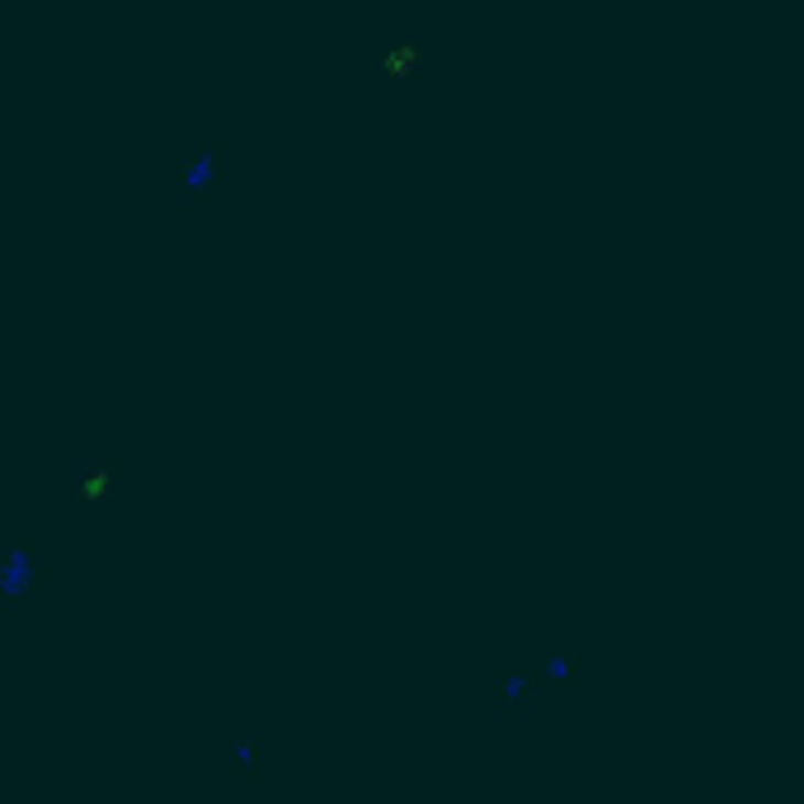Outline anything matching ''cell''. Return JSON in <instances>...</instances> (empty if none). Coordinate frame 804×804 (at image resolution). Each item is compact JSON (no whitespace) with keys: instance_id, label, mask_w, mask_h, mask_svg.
<instances>
[{"instance_id":"1","label":"cell","mask_w":804,"mask_h":804,"mask_svg":"<svg viewBox=\"0 0 804 804\" xmlns=\"http://www.w3.org/2000/svg\"><path fill=\"white\" fill-rule=\"evenodd\" d=\"M532 687H536V673H528V669H503V673H489V692H495V720H503V725H528V720H536V696H532Z\"/></svg>"},{"instance_id":"2","label":"cell","mask_w":804,"mask_h":804,"mask_svg":"<svg viewBox=\"0 0 804 804\" xmlns=\"http://www.w3.org/2000/svg\"><path fill=\"white\" fill-rule=\"evenodd\" d=\"M43 551H24V555H10L6 565H0V598H24V593L39 588L43 579Z\"/></svg>"},{"instance_id":"3","label":"cell","mask_w":804,"mask_h":804,"mask_svg":"<svg viewBox=\"0 0 804 804\" xmlns=\"http://www.w3.org/2000/svg\"><path fill=\"white\" fill-rule=\"evenodd\" d=\"M213 165H217V155H213V146H203L198 155H184L180 161V170H174V194H203L207 188V180H213Z\"/></svg>"},{"instance_id":"4","label":"cell","mask_w":804,"mask_h":804,"mask_svg":"<svg viewBox=\"0 0 804 804\" xmlns=\"http://www.w3.org/2000/svg\"><path fill=\"white\" fill-rule=\"evenodd\" d=\"M579 673H584V663L574 659L569 650L551 654V659H546V663H541V669H536V677H546V683H555V687H569V683H574V677H579Z\"/></svg>"},{"instance_id":"5","label":"cell","mask_w":804,"mask_h":804,"mask_svg":"<svg viewBox=\"0 0 804 804\" xmlns=\"http://www.w3.org/2000/svg\"><path fill=\"white\" fill-rule=\"evenodd\" d=\"M419 52H424V43H419V39H391L387 47H381V66H387V72H405Z\"/></svg>"}]
</instances>
